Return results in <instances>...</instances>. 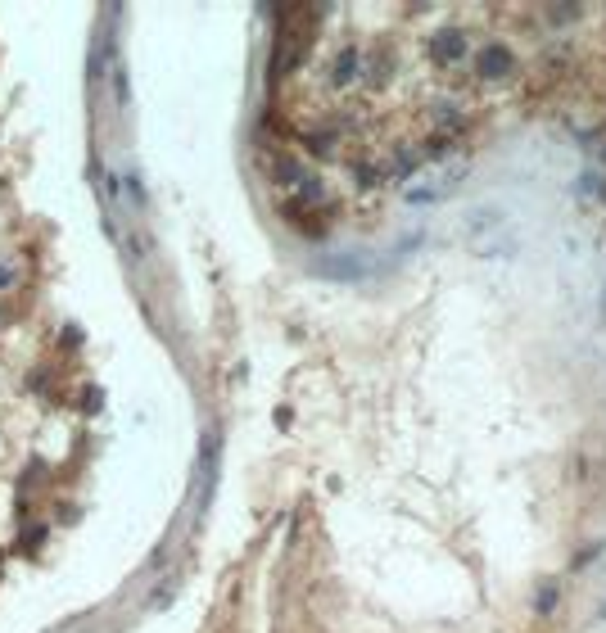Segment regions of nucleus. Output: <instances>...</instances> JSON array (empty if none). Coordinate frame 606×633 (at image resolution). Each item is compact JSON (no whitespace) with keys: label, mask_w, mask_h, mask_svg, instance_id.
Returning a JSON list of instances; mask_svg holds the SVG:
<instances>
[{"label":"nucleus","mask_w":606,"mask_h":633,"mask_svg":"<svg viewBox=\"0 0 606 633\" xmlns=\"http://www.w3.org/2000/svg\"><path fill=\"white\" fill-rule=\"evenodd\" d=\"M552 602H556V588H543L539 593V611H552Z\"/></svg>","instance_id":"20e7f679"},{"label":"nucleus","mask_w":606,"mask_h":633,"mask_svg":"<svg viewBox=\"0 0 606 633\" xmlns=\"http://www.w3.org/2000/svg\"><path fill=\"white\" fill-rule=\"evenodd\" d=\"M435 55H439V59H462V55H466L462 32H443L439 41H435Z\"/></svg>","instance_id":"7ed1b4c3"},{"label":"nucleus","mask_w":606,"mask_h":633,"mask_svg":"<svg viewBox=\"0 0 606 633\" xmlns=\"http://www.w3.org/2000/svg\"><path fill=\"white\" fill-rule=\"evenodd\" d=\"M317 271H326V276H340V281H357V276H367V263L362 258H326V263H317Z\"/></svg>","instance_id":"f257e3e1"},{"label":"nucleus","mask_w":606,"mask_h":633,"mask_svg":"<svg viewBox=\"0 0 606 633\" xmlns=\"http://www.w3.org/2000/svg\"><path fill=\"white\" fill-rule=\"evenodd\" d=\"M5 285H9V271H5V267H0V290H5Z\"/></svg>","instance_id":"39448f33"},{"label":"nucleus","mask_w":606,"mask_h":633,"mask_svg":"<svg viewBox=\"0 0 606 633\" xmlns=\"http://www.w3.org/2000/svg\"><path fill=\"white\" fill-rule=\"evenodd\" d=\"M512 64H516V59H512L507 45H485V50H480V72H489V77H502Z\"/></svg>","instance_id":"f03ea898"}]
</instances>
